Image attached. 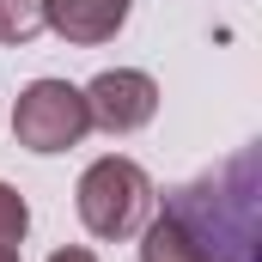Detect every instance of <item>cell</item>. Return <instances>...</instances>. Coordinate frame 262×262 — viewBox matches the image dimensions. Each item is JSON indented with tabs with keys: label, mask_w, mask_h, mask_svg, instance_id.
<instances>
[{
	"label": "cell",
	"mask_w": 262,
	"mask_h": 262,
	"mask_svg": "<svg viewBox=\"0 0 262 262\" xmlns=\"http://www.w3.org/2000/svg\"><path fill=\"white\" fill-rule=\"evenodd\" d=\"M152 177H146V165H134L128 152H104V159H92L85 171H79V189H73V207H79V226L92 232V238H104V244H122L134 238L146 220H152Z\"/></svg>",
	"instance_id": "1"
},
{
	"label": "cell",
	"mask_w": 262,
	"mask_h": 262,
	"mask_svg": "<svg viewBox=\"0 0 262 262\" xmlns=\"http://www.w3.org/2000/svg\"><path fill=\"white\" fill-rule=\"evenodd\" d=\"M92 134V116H85V92L67 85V79H31L12 104V140L37 159H55L67 146H79Z\"/></svg>",
	"instance_id": "2"
},
{
	"label": "cell",
	"mask_w": 262,
	"mask_h": 262,
	"mask_svg": "<svg viewBox=\"0 0 262 262\" xmlns=\"http://www.w3.org/2000/svg\"><path fill=\"white\" fill-rule=\"evenodd\" d=\"M79 92H85L92 128H104V134H140L159 116V79L140 73V67H104V73H98L92 85H79Z\"/></svg>",
	"instance_id": "3"
},
{
	"label": "cell",
	"mask_w": 262,
	"mask_h": 262,
	"mask_svg": "<svg viewBox=\"0 0 262 262\" xmlns=\"http://www.w3.org/2000/svg\"><path fill=\"white\" fill-rule=\"evenodd\" d=\"M128 12L134 0H43V31H55L73 49H98L122 37Z\"/></svg>",
	"instance_id": "4"
},
{
	"label": "cell",
	"mask_w": 262,
	"mask_h": 262,
	"mask_svg": "<svg viewBox=\"0 0 262 262\" xmlns=\"http://www.w3.org/2000/svg\"><path fill=\"white\" fill-rule=\"evenodd\" d=\"M31 37H43V0H0V43L18 49Z\"/></svg>",
	"instance_id": "5"
},
{
	"label": "cell",
	"mask_w": 262,
	"mask_h": 262,
	"mask_svg": "<svg viewBox=\"0 0 262 262\" xmlns=\"http://www.w3.org/2000/svg\"><path fill=\"white\" fill-rule=\"evenodd\" d=\"M31 232V201L18 195L12 183H0V250H18Z\"/></svg>",
	"instance_id": "6"
},
{
	"label": "cell",
	"mask_w": 262,
	"mask_h": 262,
	"mask_svg": "<svg viewBox=\"0 0 262 262\" xmlns=\"http://www.w3.org/2000/svg\"><path fill=\"white\" fill-rule=\"evenodd\" d=\"M49 262H98V256H92L85 244H67V250H55V256H49Z\"/></svg>",
	"instance_id": "7"
},
{
	"label": "cell",
	"mask_w": 262,
	"mask_h": 262,
	"mask_svg": "<svg viewBox=\"0 0 262 262\" xmlns=\"http://www.w3.org/2000/svg\"><path fill=\"white\" fill-rule=\"evenodd\" d=\"M0 262H18V250H0Z\"/></svg>",
	"instance_id": "8"
}]
</instances>
